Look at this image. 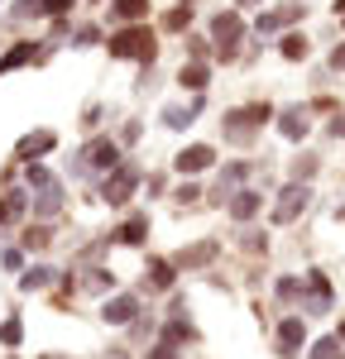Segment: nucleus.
<instances>
[{"label":"nucleus","mask_w":345,"mask_h":359,"mask_svg":"<svg viewBox=\"0 0 345 359\" xmlns=\"http://www.w3.org/2000/svg\"><path fill=\"white\" fill-rule=\"evenodd\" d=\"M278 135H283L288 144H302V139L312 135V106H302V101H297V106H283V111H278Z\"/></svg>","instance_id":"f8f14e48"},{"label":"nucleus","mask_w":345,"mask_h":359,"mask_svg":"<svg viewBox=\"0 0 345 359\" xmlns=\"http://www.w3.org/2000/svg\"><path fill=\"white\" fill-rule=\"evenodd\" d=\"M302 316H326L331 306H336V287H331V278L321 273V269H307L302 273Z\"/></svg>","instance_id":"39448f33"},{"label":"nucleus","mask_w":345,"mask_h":359,"mask_svg":"<svg viewBox=\"0 0 345 359\" xmlns=\"http://www.w3.org/2000/svg\"><path fill=\"white\" fill-rule=\"evenodd\" d=\"M269 120H278V111H273L269 101H245V106H230V111L221 115V139H226L230 149H255Z\"/></svg>","instance_id":"f257e3e1"},{"label":"nucleus","mask_w":345,"mask_h":359,"mask_svg":"<svg viewBox=\"0 0 345 359\" xmlns=\"http://www.w3.org/2000/svg\"><path fill=\"white\" fill-rule=\"evenodd\" d=\"M192 25H197V15H192V5H172L168 15H163V29H168V34H187Z\"/></svg>","instance_id":"cd10ccee"},{"label":"nucleus","mask_w":345,"mask_h":359,"mask_svg":"<svg viewBox=\"0 0 345 359\" xmlns=\"http://www.w3.org/2000/svg\"><path fill=\"white\" fill-rule=\"evenodd\" d=\"M336 359H345V355H336Z\"/></svg>","instance_id":"8fccbe9b"},{"label":"nucleus","mask_w":345,"mask_h":359,"mask_svg":"<svg viewBox=\"0 0 345 359\" xmlns=\"http://www.w3.org/2000/svg\"><path fill=\"white\" fill-rule=\"evenodd\" d=\"M144 283H149L154 292H172V283H177V264H172V259H149Z\"/></svg>","instance_id":"4be33fe9"},{"label":"nucleus","mask_w":345,"mask_h":359,"mask_svg":"<svg viewBox=\"0 0 345 359\" xmlns=\"http://www.w3.org/2000/svg\"><path fill=\"white\" fill-rule=\"evenodd\" d=\"M336 335H341V345H345V316H341V331H336Z\"/></svg>","instance_id":"de8ad7c7"},{"label":"nucleus","mask_w":345,"mask_h":359,"mask_svg":"<svg viewBox=\"0 0 345 359\" xmlns=\"http://www.w3.org/2000/svg\"><path fill=\"white\" fill-rule=\"evenodd\" d=\"M259 211H264V187H240V192L226 201V216L235 225H255Z\"/></svg>","instance_id":"9d476101"},{"label":"nucleus","mask_w":345,"mask_h":359,"mask_svg":"<svg viewBox=\"0 0 345 359\" xmlns=\"http://www.w3.org/2000/svg\"><path fill=\"white\" fill-rule=\"evenodd\" d=\"M111 240L115 245H144L149 240V216H130L120 230H111Z\"/></svg>","instance_id":"393cba45"},{"label":"nucleus","mask_w":345,"mask_h":359,"mask_svg":"<svg viewBox=\"0 0 345 359\" xmlns=\"http://www.w3.org/2000/svg\"><path fill=\"white\" fill-rule=\"evenodd\" d=\"M250 177H255V163H250V158H230L226 172H221V182H216V192H211V201H230Z\"/></svg>","instance_id":"ddd939ff"},{"label":"nucleus","mask_w":345,"mask_h":359,"mask_svg":"<svg viewBox=\"0 0 345 359\" xmlns=\"http://www.w3.org/2000/svg\"><path fill=\"white\" fill-rule=\"evenodd\" d=\"M216 254H221V240H197V245H187V249H177V269H211L216 264Z\"/></svg>","instance_id":"2eb2a0df"},{"label":"nucleus","mask_w":345,"mask_h":359,"mask_svg":"<svg viewBox=\"0 0 345 359\" xmlns=\"http://www.w3.org/2000/svg\"><path fill=\"white\" fill-rule=\"evenodd\" d=\"M101 316H106V326H135V321L144 316V302L135 297V292H115V297H106Z\"/></svg>","instance_id":"9b49d317"},{"label":"nucleus","mask_w":345,"mask_h":359,"mask_svg":"<svg viewBox=\"0 0 345 359\" xmlns=\"http://www.w3.org/2000/svg\"><path fill=\"white\" fill-rule=\"evenodd\" d=\"M341 29H345V20H341Z\"/></svg>","instance_id":"3c124183"},{"label":"nucleus","mask_w":345,"mask_h":359,"mask_svg":"<svg viewBox=\"0 0 345 359\" xmlns=\"http://www.w3.org/2000/svg\"><path fill=\"white\" fill-rule=\"evenodd\" d=\"M336 15H341V20H345V0H336Z\"/></svg>","instance_id":"49530a36"},{"label":"nucleus","mask_w":345,"mask_h":359,"mask_svg":"<svg viewBox=\"0 0 345 359\" xmlns=\"http://www.w3.org/2000/svg\"><path fill=\"white\" fill-rule=\"evenodd\" d=\"M245 34H250V25H245L240 10H216V15L206 20V39H211V48H216L221 62H235V57H240Z\"/></svg>","instance_id":"7ed1b4c3"},{"label":"nucleus","mask_w":345,"mask_h":359,"mask_svg":"<svg viewBox=\"0 0 345 359\" xmlns=\"http://www.w3.org/2000/svg\"><path fill=\"white\" fill-rule=\"evenodd\" d=\"M91 43H101V25H82L72 34V48H91Z\"/></svg>","instance_id":"c9c22d12"},{"label":"nucleus","mask_w":345,"mask_h":359,"mask_svg":"<svg viewBox=\"0 0 345 359\" xmlns=\"http://www.w3.org/2000/svg\"><path fill=\"white\" fill-rule=\"evenodd\" d=\"M316 172H321V154H316V149H297L292 163H288V177H292V182H312Z\"/></svg>","instance_id":"5701e85b"},{"label":"nucleus","mask_w":345,"mask_h":359,"mask_svg":"<svg viewBox=\"0 0 345 359\" xmlns=\"http://www.w3.org/2000/svg\"><path fill=\"white\" fill-rule=\"evenodd\" d=\"M177 5H197V0H177Z\"/></svg>","instance_id":"09e8293b"},{"label":"nucleus","mask_w":345,"mask_h":359,"mask_svg":"<svg viewBox=\"0 0 345 359\" xmlns=\"http://www.w3.org/2000/svg\"><path fill=\"white\" fill-rule=\"evenodd\" d=\"M177 86H182V91H192V96H201V91L211 86V62H197V57H187V62L177 67Z\"/></svg>","instance_id":"f3484780"},{"label":"nucleus","mask_w":345,"mask_h":359,"mask_svg":"<svg viewBox=\"0 0 345 359\" xmlns=\"http://www.w3.org/2000/svg\"><path fill=\"white\" fill-rule=\"evenodd\" d=\"M135 192H140V168H135V163L111 168L106 182H101V201H106V206H125Z\"/></svg>","instance_id":"423d86ee"},{"label":"nucleus","mask_w":345,"mask_h":359,"mask_svg":"<svg viewBox=\"0 0 345 359\" xmlns=\"http://www.w3.org/2000/svg\"><path fill=\"white\" fill-rule=\"evenodd\" d=\"M163 340H168V345H187V340H197V326H192L187 316H172L168 326H163Z\"/></svg>","instance_id":"c85d7f7f"},{"label":"nucleus","mask_w":345,"mask_h":359,"mask_svg":"<svg viewBox=\"0 0 345 359\" xmlns=\"http://www.w3.org/2000/svg\"><path fill=\"white\" fill-rule=\"evenodd\" d=\"M53 269H43V264H39V269H25V273H20V292H39V287H48V283H53Z\"/></svg>","instance_id":"c756f323"},{"label":"nucleus","mask_w":345,"mask_h":359,"mask_svg":"<svg viewBox=\"0 0 345 359\" xmlns=\"http://www.w3.org/2000/svg\"><path fill=\"white\" fill-rule=\"evenodd\" d=\"M326 139H345V111H336L326 120Z\"/></svg>","instance_id":"a19ab883"},{"label":"nucleus","mask_w":345,"mask_h":359,"mask_svg":"<svg viewBox=\"0 0 345 359\" xmlns=\"http://www.w3.org/2000/svg\"><path fill=\"white\" fill-rule=\"evenodd\" d=\"M326 67H331V72H345V39L331 48V53H326Z\"/></svg>","instance_id":"ea45409f"},{"label":"nucleus","mask_w":345,"mask_h":359,"mask_svg":"<svg viewBox=\"0 0 345 359\" xmlns=\"http://www.w3.org/2000/svg\"><path fill=\"white\" fill-rule=\"evenodd\" d=\"M302 292H307V287H302V278L297 273H283L278 278V283H273V297H278V302H302Z\"/></svg>","instance_id":"bb28decb"},{"label":"nucleus","mask_w":345,"mask_h":359,"mask_svg":"<svg viewBox=\"0 0 345 359\" xmlns=\"http://www.w3.org/2000/svg\"><path fill=\"white\" fill-rule=\"evenodd\" d=\"M20 340H25V326H20V316H10V321L0 326V345H10V350H15Z\"/></svg>","instance_id":"f704fd0d"},{"label":"nucleus","mask_w":345,"mask_h":359,"mask_svg":"<svg viewBox=\"0 0 345 359\" xmlns=\"http://www.w3.org/2000/svg\"><path fill=\"white\" fill-rule=\"evenodd\" d=\"M111 20L115 25H144L149 20V0H111Z\"/></svg>","instance_id":"b1692460"},{"label":"nucleus","mask_w":345,"mask_h":359,"mask_svg":"<svg viewBox=\"0 0 345 359\" xmlns=\"http://www.w3.org/2000/svg\"><path fill=\"white\" fill-rule=\"evenodd\" d=\"M106 53L115 62H149L154 67V57H158V43H154V29L149 25H120L106 39Z\"/></svg>","instance_id":"f03ea898"},{"label":"nucleus","mask_w":345,"mask_h":359,"mask_svg":"<svg viewBox=\"0 0 345 359\" xmlns=\"http://www.w3.org/2000/svg\"><path fill=\"white\" fill-rule=\"evenodd\" d=\"M273 15H278V25H283V34H288V29L307 25V0H278Z\"/></svg>","instance_id":"a878e982"},{"label":"nucleus","mask_w":345,"mask_h":359,"mask_svg":"<svg viewBox=\"0 0 345 359\" xmlns=\"http://www.w3.org/2000/svg\"><path fill=\"white\" fill-rule=\"evenodd\" d=\"M177 355H182V345H168V340H158V345H154V350H149L144 359H177Z\"/></svg>","instance_id":"58836bf2"},{"label":"nucleus","mask_w":345,"mask_h":359,"mask_svg":"<svg viewBox=\"0 0 345 359\" xmlns=\"http://www.w3.org/2000/svg\"><path fill=\"white\" fill-rule=\"evenodd\" d=\"M235 10H264V0H235Z\"/></svg>","instance_id":"a18cd8bd"},{"label":"nucleus","mask_w":345,"mask_h":359,"mask_svg":"<svg viewBox=\"0 0 345 359\" xmlns=\"http://www.w3.org/2000/svg\"><path fill=\"white\" fill-rule=\"evenodd\" d=\"M25 216H29V192L5 187V192H0V225H20Z\"/></svg>","instance_id":"aec40b11"},{"label":"nucleus","mask_w":345,"mask_h":359,"mask_svg":"<svg viewBox=\"0 0 345 359\" xmlns=\"http://www.w3.org/2000/svg\"><path fill=\"white\" fill-rule=\"evenodd\" d=\"M187 53L197 57V62H206V57L216 53V48H211V39H201V34H187Z\"/></svg>","instance_id":"e433bc0d"},{"label":"nucleus","mask_w":345,"mask_h":359,"mask_svg":"<svg viewBox=\"0 0 345 359\" xmlns=\"http://www.w3.org/2000/svg\"><path fill=\"white\" fill-rule=\"evenodd\" d=\"M62 182H53V187H43V192H29V211L39 216V221H53L58 211H62Z\"/></svg>","instance_id":"a211bd4d"},{"label":"nucleus","mask_w":345,"mask_h":359,"mask_svg":"<svg viewBox=\"0 0 345 359\" xmlns=\"http://www.w3.org/2000/svg\"><path fill=\"white\" fill-rule=\"evenodd\" d=\"M221 158V149L216 144H187V149H177V158H172V172H182V177H201V172H211Z\"/></svg>","instance_id":"0eeeda50"},{"label":"nucleus","mask_w":345,"mask_h":359,"mask_svg":"<svg viewBox=\"0 0 345 359\" xmlns=\"http://www.w3.org/2000/svg\"><path fill=\"white\" fill-rule=\"evenodd\" d=\"M82 158H86V168H91L96 177H106L111 168H120V144H115L111 135H91L82 144Z\"/></svg>","instance_id":"6e6552de"},{"label":"nucleus","mask_w":345,"mask_h":359,"mask_svg":"<svg viewBox=\"0 0 345 359\" xmlns=\"http://www.w3.org/2000/svg\"><path fill=\"white\" fill-rule=\"evenodd\" d=\"M0 264H5L10 273H15V269H25V249H5V254H0Z\"/></svg>","instance_id":"37998d69"},{"label":"nucleus","mask_w":345,"mask_h":359,"mask_svg":"<svg viewBox=\"0 0 345 359\" xmlns=\"http://www.w3.org/2000/svg\"><path fill=\"white\" fill-rule=\"evenodd\" d=\"M307 53H312V39H307L302 29L278 34V57H283V62H307Z\"/></svg>","instance_id":"412c9836"},{"label":"nucleus","mask_w":345,"mask_h":359,"mask_svg":"<svg viewBox=\"0 0 345 359\" xmlns=\"http://www.w3.org/2000/svg\"><path fill=\"white\" fill-rule=\"evenodd\" d=\"M302 345H307V316H283L278 331H273V350L283 359H297Z\"/></svg>","instance_id":"1a4fd4ad"},{"label":"nucleus","mask_w":345,"mask_h":359,"mask_svg":"<svg viewBox=\"0 0 345 359\" xmlns=\"http://www.w3.org/2000/svg\"><path fill=\"white\" fill-rule=\"evenodd\" d=\"M39 57H48V43L20 39L15 48H5V53H0V77H5V72H20V67H29V62H39Z\"/></svg>","instance_id":"4468645a"},{"label":"nucleus","mask_w":345,"mask_h":359,"mask_svg":"<svg viewBox=\"0 0 345 359\" xmlns=\"http://www.w3.org/2000/svg\"><path fill=\"white\" fill-rule=\"evenodd\" d=\"M53 144H58V135H53V130H34V135H25L20 144H15V154H20L25 163H39V158H43V154H48Z\"/></svg>","instance_id":"6ab92c4d"},{"label":"nucleus","mask_w":345,"mask_h":359,"mask_svg":"<svg viewBox=\"0 0 345 359\" xmlns=\"http://www.w3.org/2000/svg\"><path fill=\"white\" fill-rule=\"evenodd\" d=\"M172 201H177V206H192V201H201V187H197V177H187V182H177V187H172Z\"/></svg>","instance_id":"473e14b6"},{"label":"nucleus","mask_w":345,"mask_h":359,"mask_svg":"<svg viewBox=\"0 0 345 359\" xmlns=\"http://www.w3.org/2000/svg\"><path fill=\"white\" fill-rule=\"evenodd\" d=\"M201 111H206V91H201V96H192V106H163V111H158V120H163V130H187Z\"/></svg>","instance_id":"dca6fc26"},{"label":"nucleus","mask_w":345,"mask_h":359,"mask_svg":"<svg viewBox=\"0 0 345 359\" xmlns=\"http://www.w3.org/2000/svg\"><path fill=\"white\" fill-rule=\"evenodd\" d=\"M0 5H5V0H0Z\"/></svg>","instance_id":"603ef678"},{"label":"nucleus","mask_w":345,"mask_h":359,"mask_svg":"<svg viewBox=\"0 0 345 359\" xmlns=\"http://www.w3.org/2000/svg\"><path fill=\"white\" fill-rule=\"evenodd\" d=\"M48 245V230H43V225H29L25 230V249H43Z\"/></svg>","instance_id":"4c0bfd02"},{"label":"nucleus","mask_w":345,"mask_h":359,"mask_svg":"<svg viewBox=\"0 0 345 359\" xmlns=\"http://www.w3.org/2000/svg\"><path fill=\"white\" fill-rule=\"evenodd\" d=\"M140 135H144L140 120H125V130H120V144H140Z\"/></svg>","instance_id":"79ce46f5"},{"label":"nucleus","mask_w":345,"mask_h":359,"mask_svg":"<svg viewBox=\"0 0 345 359\" xmlns=\"http://www.w3.org/2000/svg\"><path fill=\"white\" fill-rule=\"evenodd\" d=\"M25 182H29V192H43V187H53L58 177H53L43 163H29V168H25Z\"/></svg>","instance_id":"7c9ffc66"},{"label":"nucleus","mask_w":345,"mask_h":359,"mask_svg":"<svg viewBox=\"0 0 345 359\" xmlns=\"http://www.w3.org/2000/svg\"><path fill=\"white\" fill-rule=\"evenodd\" d=\"M336 355H341V335H321L307 350V359H336Z\"/></svg>","instance_id":"2f4dec72"},{"label":"nucleus","mask_w":345,"mask_h":359,"mask_svg":"<svg viewBox=\"0 0 345 359\" xmlns=\"http://www.w3.org/2000/svg\"><path fill=\"white\" fill-rule=\"evenodd\" d=\"M307 206H312V182H283L278 196H273V225H297L307 216Z\"/></svg>","instance_id":"20e7f679"},{"label":"nucleus","mask_w":345,"mask_h":359,"mask_svg":"<svg viewBox=\"0 0 345 359\" xmlns=\"http://www.w3.org/2000/svg\"><path fill=\"white\" fill-rule=\"evenodd\" d=\"M240 245L250 249V254H269V235L255 230V225H245V235H240Z\"/></svg>","instance_id":"72a5a7b5"},{"label":"nucleus","mask_w":345,"mask_h":359,"mask_svg":"<svg viewBox=\"0 0 345 359\" xmlns=\"http://www.w3.org/2000/svg\"><path fill=\"white\" fill-rule=\"evenodd\" d=\"M168 192V177H163V172H154V177H149V196H163Z\"/></svg>","instance_id":"c03bdc74"}]
</instances>
